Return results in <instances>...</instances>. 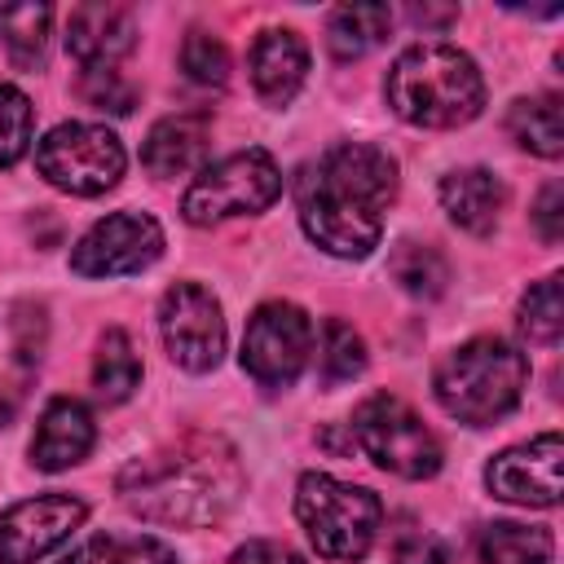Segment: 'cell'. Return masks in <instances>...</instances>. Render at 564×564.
Instances as JSON below:
<instances>
[{
    "label": "cell",
    "instance_id": "cell-33",
    "mask_svg": "<svg viewBox=\"0 0 564 564\" xmlns=\"http://www.w3.org/2000/svg\"><path fill=\"white\" fill-rule=\"evenodd\" d=\"M229 564H304L291 546H282V542H264V538H256V542H247V546H238L234 555H229Z\"/></svg>",
    "mask_w": 564,
    "mask_h": 564
},
{
    "label": "cell",
    "instance_id": "cell-2",
    "mask_svg": "<svg viewBox=\"0 0 564 564\" xmlns=\"http://www.w3.org/2000/svg\"><path fill=\"white\" fill-rule=\"evenodd\" d=\"M397 198V159L370 141H339L317 154L295 181L304 234L339 260H366L383 238V216Z\"/></svg>",
    "mask_w": 564,
    "mask_h": 564
},
{
    "label": "cell",
    "instance_id": "cell-21",
    "mask_svg": "<svg viewBox=\"0 0 564 564\" xmlns=\"http://www.w3.org/2000/svg\"><path fill=\"white\" fill-rule=\"evenodd\" d=\"M476 555H480V564H555V538H551V529L494 520L480 529Z\"/></svg>",
    "mask_w": 564,
    "mask_h": 564
},
{
    "label": "cell",
    "instance_id": "cell-34",
    "mask_svg": "<svg viewBox=\"0 0 564 564\" xmlns=\"http://www.w3.org/2000/svg\"><path fill=\"white\" fill-rule=\"evenodd\" d=\"M62 564H101V551H97V538H88L84 546H75V551H70V555H66Z\"/></svg>",
    "mask_w": 564,
    "mask_h": 564
},
{
    "label": "cell",
    "instance_id": "cell-12",
    "mask_svg": "<svg viewBox=\"0 0 564 564\" xmlns=\"http://www.w3.org/2000/svg\"><path fill=\"white\" fill-rule=\"evenodd\" d=\"M88 520L84 498L75 494H40L0 511V564H35L57 551Z\"/></svg>",
    "mask_w": 564,
    "mask_h": 564
},
{
    "label": "cell",
    "instance_id": "cell-24",
    "mask_svg": "<svg viewBox=\"0 0 564 564\" xmlns=\"http://www.w3.org/2000/svg\"><path fill=\"white\" fill-rule=\"evenodd\" d=\"M388 269H392L397 286L405 295H414V300H436L445 291V282H449L445 256L436 247H427V242H401L392 251V264Z\"/></svg>",
    "mask_w": 564,
    "mask_h": 564
},
{
    "label": "cell",
    "instance_id": "cell-6",
    "mask_svg": "<svg viewBox=\"0 0 564 564\" xmlns=\"http://www.w3.org/2000/svg\"><path fill=\"white\" fill-rule=\"evenodd\" d=\"M282 194V167L269 150L251 145L238 154H225L207 167H198V176L189 181L185 198H181V216L198 229L234 220V216H260L278 203Z\"/></svg>",
    "mask_w": 564,
    "mask_h": 564
},
{
    "label": "cell",
    "instance_id": "cell-7",
    "mask_svg": "<svg viewBox=\"0 0 564 564\" xmlns=\"http://www.w3.org/2000/svg\"><path fill=\"white\" fill-rule=\"evenodd\" d=\"M348 432H352L357 449H361L375 467H383V471H392V476H401V480H427V476L441 471V458H445V454H441L436 432H432L401 397H392V392L366 397V401L352 410Z\"/></svg>",
    "mask_w": 564,
    "mask_h": 564
},
{
    "label": "cell",
    "instance_id": "cell-27",
    "mask_svg": "<svg viewBox=\"0 0 564 564\" xmlns=\"http://www.w3.org/2000/svg\"><path fill=\"white\" fill-rule=\"evenodd\" d=\"M31 132H35L31 97L13 84H0V167H13L31 150Z\"/></svg>",
    "mask_w": 564,
    "mask_h": 564
},
{
    "label": "cell",
    "instance_id": "cell-1",
    "mask_svg": "<svg viewBox=\"0 0 564 564\" xmlns=\"http://www.w3.org/2000/svg\"><path fill=\"white\" fill-rule=\"evenodd\" d=\"M247 489L238 449L216 432H185L115 476L119 502L145 524L207 529L225 520Z\"/></svg>",
    "mask_w": 564,
    "mask_h": 564
},
{
    "label": "cell",
    "instance_id": "cell-11",
    "mask_svg": "<svg viewBox=\"0 0 564 564\" xmlns=\"http://www.w3.org/2000/svg\"><path fill=\"white\" fill-rule=\"evenodd\" d=\"M163 256V225L145 212H110L70 247V273L79 278H128Z\"/></svg>",
    "mask_w": 564,
    "mask_h": 564
},
{
    "label": "cell",
    "instance_id": "cell-13",
    "mask_svg": "<svg viewBox=\"0 0 564 564\" xmlns=\"http://www.w3.org/2000/svg\"><path fill=\"white\" fill-rule=\"evenodd\" d=\"M560 463H564L560 432H542L524 445H507L502 454H494L485 467V485L502 502L555 507L560 502Z\"/></svg>",
    "mask_w": 564,
    "mask_h": 564
},
{
    "label": "cell",
    "instance_id": "cell-31",
    "mask_svg": "<svg viewBox=\"0 0 564 564\" xmlns=\"http://www.w3.org/2000/svg\"><path fill=\"white\" fill-rule=\"evenodd\" d=\"M392 564H445V546L423 529H405L392 538Z\"/></svg>",
    "mask_w": 564,
    "mask_h": 564
},
{
    "label": "cell",
    "instance_id": "cell-14",
    "mask_svg": "<svg viewBox=\"0 0 564 564\" xmlns=\"http://www.w3.org/2000/svg\"><path fill=\"white\" fill-rule=\"evenodd\" d=\"M137 44V22L123 4L110 0H88L75 4L66 18V53L88 70V66H115L123 53Z\"/></svg>",
    "mask_w": 564,
    "mask_h": 564
},
{
    "label": "cell",
    "instance_id": "cell-5",
    "mask_svg": "<svg viewBox=\"0 0 564 564\" xmlns=\"http://www.w3.org/2000/svg\"><path fill=\"white\" fill-rule=\"evenodd\" d=\"M295 520L308 533L313 551L326 560H361L383 524V502L326 471H304L295 485Z\"/></svg>",
    "mask_w": 564,
    "mask_h": 564
},
{
    "label": "cell",
    "instance_id": "cell-36",
    "mask_svg": "<svg viewBox=\"0 0 564 564\" xmlns=\"http://www.w3.org/2000/svg\"><path fill=\"white\" fill-rule=\"evenodd\" d=\"M13 410H18V401H13V392L0 383V427H9V423H13Z\"/></svg>",
    "mask_w": 564,
    "mask_h": 564
},
{
    "label": "cell",
    "instance_id": "cell-29",
    "mask_svg": "<svg viewBox=\"0 0 564 564\" xmlns=\"http://www.w3.org/2000/svg\"><path fill=\"white\" fill-rule=\"evenodd\" d=\"M79 93L88 106L97 110H110V115H128L137 106V88L115 70V66H88L79 75Z\"/></svg>",
    "mask_w": 564,
    "mask_h": 564
},
{
    "label": "cell",
    "instance_id": "cell-15",
    "mask_svg": "<svg viewBox=\"0 0 564 564\" xmlns=\"http://www.w3.org/2000/svg\"><path fill=\"white\" fill-rule=\"evenodd\" d=\"M97 445V423L93 410L75 397H53L35 423L31 436V463L40 471H66L75 463H84Z\"/></svg>",
    "mask_w": 564,
    "mask_h": 564
},
{
    "label": "cell",
    "instance_id": "cell-17",
    "mask_svg": "<svg viewBox=\"0 0 564 564\" xmlns=\"http://www.w3.org/2000/svg\"><path fill=\"white\" fill-rule=\"evenodd\" d=\"M207 141H212V115L207 110H181V115H167L150 128V137L141 145V163L150 176L172 181V176L203 167Z\"/></svg>",
    "mask_w": 564,
    "mask_h": 564
},
{
    "label": "cell",
    "instance_id": "cell-22",
    "mask_svg": "<svg viewBox=\"0 0 564 564\" xmlns=\"http://www.w3.org/2000/svg\"><path fill=\"white\" fill-rule=\"evenodd\" d=\"M137 383H141V357H137L132 339L119 326H110L93 352V388L106 405H119L137 392Z\"/></svg>",
    "mask_w": 564,
    "mask_h": 564
},
{
    "label": "cell",
    "instance_id": "cell-18",
    "mask_svg": "<svg viewBox=\"0 0 564 564\" xmlns=\"http://www.w3.org/2000/svg\"><path fill=\"white\" fill-rule=\"evenodd\" d=\"M441 207L458 229L485 238V234H494V225L507 207V185L489 167H454L441 176Z\"/></svg>",
    "mask_w": 564,
    "mask_h": 564
},
{
    "label": "cell",
    "instance_id": "cell-8",
    "mask_svg": "<svg viewBox=\"0 0 564 564\" xmlns=\"http://www.w3.org/2000/svg\"><path fill=\"white\" fill-rule=\"evenodd\" d=\"M123 141L106 128V123H57L40 137L35 145V167L40 176L62 189V194H75V198H97L106 189L119 185L123 176Z\"/></svg>",
    "mask_w": 564,
    "mask_h": 564
},
{
    "label": "cell",
    "instance_id": "cell-3",
    "mask_svg": "<svg viewBox=\"0 0 564 564\" xmlns=\"http://www.w3.org/2000/svg\"><path fill=\"white\" fill-rule=\"evenodd\" d=\"M383 97L397 119L414 128H463L485 106V75L471 53L445 40H423L397 53Z\"/></svg>",
    "mask_w": 564,
    "mask_h": 564
},
{
    "label": "cell",
    "instance_id": "cell-9",
    "mask_svg": "<svg viewBox=\"0 0 564 564\" xmlns=\"http://www.w3.org/2000/svg\"><path fill=\"white\" fill-rule=\"evenodd\" d=\"M313 357V317L291 300H269L247 317L242 370L260 388H291Z\"/></svg>",
    "mask_w": 564,
    "mask_h": 564
},
{
    "label": "cell",
    "instance_id": "cell-30",
    "mask_svg": "<svg viewBox=\"0 0 564 564\" xmlns=\"http://www.w3.org/2000/svg\"><path fill=\"white\" fill-rule=\"evenodd\" d=\"M97 551H101V564H181L176 551L159 538H119V533H97Z\"/></svg>",
    "mask_w": 564,
    "mask_h": 564
},
{
    "label": "cell",
    "instance_id": "cell-32",
    "mask_svg": "<svg viewBox=\"0 0 564 564\" xmlns=\"http://www.w3.org/2000/svg\"><path fill=\"white\" fill-rule=\"evenodd\" d=\"M533 225H538L542 242H560V238H564V189H560V181H551V185L538 194Z\"/></svg>",
    "mask_w": 564,
    "mask_h": 564
},
{
    "label": "cell",
    "instance_id": "cell-25",
    "mask_svg": "<svg viewBox=\"0 0 564 564\" xmlns=\"http://www.w3.org/2000/svg\"><path fill=\"white\" fill-rule=\"evenodd\" d=\"M516 326L529 344H560L564 335V300H560V273L533 282L524 295H520V313H516Z\"/></svg>",
    "mask_w": 564,
    "mask_h": 564
},
{
    "label": "cell",
    "instance_id": "cell-16",
    "mask_svg": "<svg viewBox=\"0 0 564 564\" xmlns=\"http://www.w3.org/2000/svg\"><path fill=\"white\" fill-rule=\"evenodd\" d=\"M247 70H251V88L264 106L282 110L300 88H304V75H308V44L291 31V26H269L256 35L251 44V57H247Z\"/></svg>",
    "mask_w": 564,
    "mask_h": 564
},
{
    "label": "cell",
    "instance_id": "cell-28",
    "mask_svg": "<svg viewBox=\"0 0 564 564\" xmlns=\"http://www.w3.org/2000/svg\"><path fill=\"white\" fill-rule=\"evenodd\" d=\"M181 70L203 88H220L229 79V48L212 31H189L181 44Z\"/></svg>",
    "mask_w": 564,
    "mask_h": 564
},
{
    "label": "cell",
    "instance_id": "cell-19",
    "mask_svg": "<svg viewBox=\"0 0 564 564\" xmlns=\"http://www.w3.org/2000/svg\"><path fill=\"white\" fill-rule=\"evenodd\" d=\"M392 31V9L375 4V0H357V4H339L326 22V48L335 62H357L370 48H379Z\"/></svg>",
    "mask_w": 564,
    "mask_h": 564
},
{
    "label": "cell",
    "instance_id": "cell-26",
    "mask_svg": "<svg viewBox=\"0 0 564 564\" xmlns=\"http://www.w3.org/2000/svg\"><path fill=\"white\" fill-rule=\"evenodd\" d=\"M317 361H322V375L326 383H344V379H357L366 370V344L361 335L344 322V317H330L322 326V348H317Z\"/></svg>",
    "mask_w": 564,
    "mask_h": 564
},
{
    "label": "cell",
    "instance_id": "cell-23",
    "mask_svg": "<svg viewBox=\"0 0 564 564\" xmlns=\"http://www.w3.org/2000/svg\"><path fill=\"white\" fill-rule=\"evenodd\" d=\"M48 26H53V9L40 4V0L0 4V44L9 48V57H13L18 66H40V62H44Z\"/></svg>",
    "mask_w": 564,
    "mask_h": 564
},
{
    "label": "cell",
    "instance_id": "cell-4",
    "mask_svg": "<svg viewBox=\"0 0 564 564\" xmlns=\"http://www.w3.org/2000/svg\"><path fill=\"white\" fill-rule=\"evenodd\" d=\"M529 388V357L498 339L476 335L458 348H449L432 370V392L441 410L467 427H489L507 419Z\"/></svg>",
    "mask_w": 564,
    "mask_h": 564
},
{
    "label": "cell",
    "instance_id": "cell-20",
    "mask_svg": "<svg viewBox=\"0 0 564 564\" xmlns=\"http://www.w3.org/2000/svg\"><path fill=\"white\" fill-rule=\"evenodd\" d=\"M507 132L520 150L538 154V159H560L564 154V106L555 93H538V97H520L507 110Z\"/></svg>",
    "mask_w": 564,
    "mask_h": 564
},
{
    "label": "cell",
    "instance_id": "cell-10",
    "mask_svg": "<svg viewBox=\"0 0 564 564\" xmlns=\"http://www.w3.org/2000/svg\"><path fill=\"white\" fill-rule=\"evenodd\" d=\"M159 330H163L167 357L181 370H189V375H207L225 357V313H220V300L207 286H198V282H176V286L163 291V300H159Z\"/></svg>",
    "mask_w": 564,
    "mask_h": 564
},
{
    "label": "cell",
    "instance_id": "cell-35",
    "mask_svg": "<svg viewBox=\"0 0 564 564\" xmlns=\"http://www.w3.org/2000/svg\"><path fill=\"white\" fill-rule=\"evenodd\" d=\"M410 18L427 26V22H449V18H454V9H410Z\"/></svg>",
    "mask_w": 564,
    "mask_h": 564
}]
</instances>
